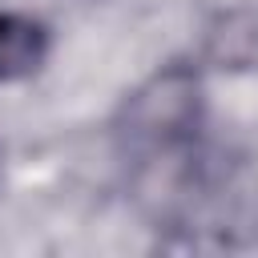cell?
<instances>
[{
    "label": "cell",
    "mask_w": 258,
    "mask_h": 258,
    "mask_svg": "<svg viewBox=\"0 0 258 258\" xmlns=\"http://www.w3.org/2000/svg\"><path fill=\"white\" fill-rule=\"evenodd\" d=\"M202 125V73L165 64L149 73L121 105V133L145 149H177Z\"/></svg>",
    "instance_id": "obj_1"
},
{
    "label": "cell",
    "mask_w": 258,
    "mask_h": 258,
    "mask_svg": "<svg viewBox=\"0 0 258 258\" xmlns=\"http://www.w3.org/2000/svg\"><path fill=\"white\" fill-rule=\"evenodd\" d=\"M0 161H4V149H0Z\"/></svg>",
    "instance_id": "obj_4"
},
{
    "label": "cell",
    "mask_w": 258,
    "mask_h": 258,
    "mask_svg": "<svg viewBox=\"0 0 258 258\" xmlns=\"http://www.w3.org/2000/svg\"><path fill=\"white\" fill-rule=\"evenodd\" d=\"M48 56V28L28 12H0V81L32 77Z\"/></svg>",
    "instance_id": "obj_2"
},
{
    "label": "cell",
    "mask_w": 258,
    "mask_h": 258,
    "mask_svg": "<svg viewBox=\"0 0 258 258\" xmlns=\"http://www.w3.org/2000/svg\"><path fill=\"white\" fill-rule=\"evenodd\" d=\"M206 56L222 69H246L258 60V16L222 12L206 32Z\"/></svg>",
    "instance_id": "obj_3"
}]
</instances>
